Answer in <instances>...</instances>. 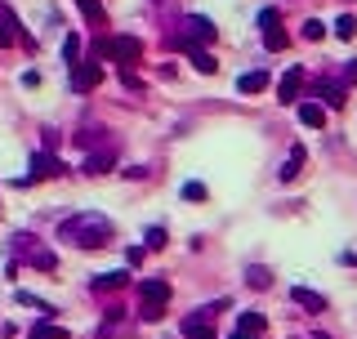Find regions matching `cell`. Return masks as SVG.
Here are the masks:
<instances>
[{
	"label": "cell",
	"instance_id": "cell-16",
	"mask_svg": "<svg viewBox=\"0 0 357 339\" xmlns=\"http://www.w3.org/2000/svg\"><path fill=\"white\" fill-rule=\"evenodd\" d=\"M112 161H116L112 152H90V156H85V174H108Z\"/></svg>",
	"mask_w": 357,
	"mask_h": 339
},
{
	"label": "cell",
	"instance_id": "cell-18",
	"mask_svg": "<svg viewBox=\"0 0 357 339\" xmlns=\"http://www.w3.org/2000/svg\"><path fill=\"white\" fill-rule=\"evenodd\" d=\"M317 94L326 99V107H344V103H349V99H344V85H322V81H317Z\"/></svg>",
	"mask_w": 357,
	"mask_h": 339
},
{
	"label": "cell",
	"instance_id": "cell-9",
	"mask_svg": "<svg viewBox=\"0 0 357 339\" xmlns=\"http://www.w3.org/2000/svg\"><path fill=\"white\" fill-rule=\"evenodd\" d=\"M304 161H308L304 143H295V147H290V156H286V161H281V170H277V174H281V183H295V178L304 174Z\"/></svg>",
	"mask_w": 357,
	"mask_h": 339
},
{
	"label": "cell",
	"instance_id": "cell-5",
	"mask_svg": "<svg viewBox=\"0 0 357 339\" xmlns=\"http://www.w3.org/2000/svg\"><path fill=\"white\" fill-rule=\"evenodd\" d=\"M54 174H63V161H59L54 152H36V156H32V174L18 178V187H23V183H36V178H54Z\"/></svg>",
	"mask_w": 357,
	"mask_h": 339
},
{
	"label": "cell",
	"instance_id": "cell-17",
	"mask_svg": "<svg viewBox=\"0 0 357 339\" xmlns=\"http://www.w3.org/2000/svg\"><path fill=\"white\" fill-rule=\"evenodd\" d=\"M14 14H5V9H0V50H9V45L18 41V32H14Z\"/></svg>",
	"mask_w": 357,
	"mask_h": 339
},
{
	"label": "cell",
	"instance_id": "cell-24",
	"mask_svg": "<svg viewBox=\"0 0 357 339\" xmlns=\"http://www.w3.org/2000/svg\"><path fill=\"white\" fill-rule=\"evenodd\" d=\"M335 36H340V41H353V36H357V18H349V14H344L340 23H335Z\"/></svg>",
	"mask_w": 357,
	"mask_h": 339
},
{
	"label": "cell",
	"instance_id": "cell-13",
	"mask_svg": "<svg viewBox=\"0 0 357 339\" xmlns=\"http://www.w3.org/2000/svg\"><path fill=\"white\" fill-rule=\"evenodd\" d=\"M121 286H130V272H125V268L99 272V277H94V290H121Z\"/></svg>",
	"mask_w": 357,
	"mask_h": 339
},
{
	"label": "cell",
	"instance_id": "cell-12",
	"mask_svg": "<svg viewBox=\"0 0 357 339\" xmlns=\"http://www.w3.org/2000/svg\"><path fill=\"white\" fill-rule=\"evenodd\" d=\"M290 299H295V304H304L308 313H326V295H317V290L295 286V290H290Z\"/></svg>",
	"mask_w": 357,
	"mask_h": 339
},
{
	"label": "cell",
	"instance_id": "cell-22",
	"mask_svg": "<svg viewBox=\"0 0 357 339\" xmlns=\"http://www.w3.org/2000/svg\"><path fill=\"white\" fill-rule=\"evenodd\" d=\"M246 281H250L255 290H268V286H272V272H268V268H250V272H246Z\"/></svg>",
	"mask_w": 357,
	"mask_h": 339
},
{
	"label": "cell",
	"instance_id": "cell-31",
	"mask_svg": "<svg viewBox=\"0 0 357 339\" xmlns=\"http://www.w3.org/2000/svg\"><path fill=\"white\" fill-rule=\"evenodd\" d=\"M232 339H264V335H241V331H237V335H232Z\"/></svg>",
	"mask_w": 357,
	"mask_h": 339
},
{
	"label": "cell",
	"instance_id": "cell-25",
	"mask_svg": "<svg viewBox=\"0 0 357 339\" xmlns=\"http://www.w3.org/2000/svg\"><path fill=\"white\" fill-rule=\"evenodd\" d=\"M76 5H81V14H85L90 23H103V5H99V0H76Z\"/></svg>",
	"mask_w": 357,
	"mask_h": 339
},
{
	"label": "cell",
	"instance_id": "cell-4",
	"mask_svg": "<svg viewBox=\"0 0 357 339\" xmlns=\"http://www.w3.org/2000/svg\"><path fill=\"white\" fill-rule=\"evenodd\" d=\"M99 85H103V63H94V59L72 63V90L76 94H90V90H99Z\"/></svg>",
	"mask_w": 357,
	"mask_h": 339
},
{
	"label": "cell",
	"instance_id": "cell-21",
	"mask_svg": "<svg viewBox=\"0 0 357 339\" xmlns=\"http://www.w3.org/2000/svg\"><path fill=\"white\" fill-rule=\"evenodd\" d=\"M264 50H272V54L286 50V32H281V27H268V32H264Z\"/></svg>",
	"mask_w": 357,
	"mask_h": 339
},
{
	"label": "cell",
	"instance_id": "cell-8",
	"mask_svg": "<svg viewBox=\"0 0 357 339\" xmlns=\"http://www.w3.org/2000/svg\"><path fill=\"white\" fill-rule=\"evenodd\" d=\"M174 45H178V50H187V59H192V68H196V72H201V76H214V68H219V63H214V59H210V54H205V50H201V45H192V41H183V36H178V41H174Z\"/></svg>",
	"mask_w": 357,
	"mask_h": 339
},
{
	"label": "cell",
	"instance_id": "cell-28",
	"mask_svg": "<svg viewBox=\"0 0 357 339\" xmlns=\"http://www.w3.org/2000/svg\"><path fill=\"white\" fill-rule=\"evenodd\" d=\"M183 196L187 201H205V183H183Z\"/></svg>",
	"mask_w": 357,
	"mask_h": 339
},
{
	"label": "cell",
	"instance_id": "cell-32",
	"mask_svg": "<svg viewBox=\"0 0 357 339\" xmlns=\"http://www.w3.org/2000/svg\"><path fill=\"white\" fill-rule=\"evenodd\" d=\"M313 339H326V335H313Z\"/></svg>",
	"mask_w": 357,
	"mask_h": 339
},
{
	"label": "cell",
	"instance_id": "cell-23",
	"mask_svg": "<svg viewBox=\"0 0 357 339\" xmlns=\"http://www.w3.org/2000/svg\"><path fill=\"white\" fill-rule=\"evenodd\" d=\"M63 59H68V68L81 63V36H68V41H63Z\"/></svg>",
	"mask_w": 357,
	"mask_h": 339
},
{
	"label": "cell",
	"instance_id": "cell-2",
	"mask_svg": "<svg viewBox=\"0 0 357 339\" xmlns=\"http://www.w3.org/2000/svg\"><path fill=\"white\" fill-rule=\"evenodd\" d=\"M165 304H170V281H161V277L139 281V317L143 322H161Z\"/></svg>",
	"mask_w": 357,
	"mask_h": 339
},
{
	"label": "cell",
	"instance_id": "cell-7",
	"mask_svg": "<svg viewBox=\"0 0 357 339\" xmlns=\"http://www.w3.org/2000/svg\"><path fill=\"white\" fill-rule=\"evenodd\" d=\"M18 241V254H27V263H32V268H41V272H50L54 268V263H59V259H54V254L50 250H36L32 246V237H14Z\"/></svg>",
	"mask_w": 357,
	"mask_h": 339
},
{
	"label": "cell",
	"instance_id": "cell-1",
	"mask_svg": "<svg viewBox=\"0 0 357 339\" xmlns=\"http://www.w3.org/2000/svg\"><path fill=\"white\" fill-rule=\"evenodd\" d=\"M59 241H68L76 250H99L112 241V223L103 214H72V219L59 223Z\"/></svg>",
	"mask_w": 357,
	"mask_h": 339
},
{
	"label": "cell",
	"instance_id": "cell-20",
	"mask_svg": "<svg viewBox=\"0 0 357 339\" xmlns=\"http://www.w3.org/2000/svg\"><path fill=\"white\" fill-rule=\"evenodd\" d=\"M237 331H241V335H264V317H259V313H241Z\"/></svg>",
	"mask_w": 357,
	"mask_h": 339
},
{
	"label": "cell",
	"instance_id": "cell-6",
	"mask_svg": "<svg viewBox=\"0 0 357 339\" xmlns=\"http://www.w3.org/2000/svg\"><path fill=\"white\" fill-rule=\"evenodd\" d=\"M183 41H192V45H210L214 41V23L210 18H201V14H192L183 23Z\"/></svg>",
	"mask_w": 357,
	"mask_h": 339
},
{
	"label": "cell",
	"instance_id": "cell-14",
	"mask_svg": "<svg viewBox=\"0 0 357 339\" xmlns=\"http://www.w3.org/2000/svg\"><path fill=\"white\" fill-rule=\"evenodd\" d=\"M299 121H304L308 130H322L326 125V107L322 103H304V107H299Z\"/></svg>",
	"mask_w": 357,
	"mask_h": 339
},
{
	"label": "cell",
	"instance_id": "cell-3",
	"mask_svg": "<svg viewBox=\"0 0 357 339\" xmlns=\"http://www.w3.org/2000/svg\"><path fill=\"white\" fill-rule=\"evenodd\" d=\"M94 54L121 63V68H134V63L143 59V41H134V36H103V41L94 45Z\"/></svg>",
	"mask_w": 357,
	"mask_h": 339
},
{
	"label": "cell",
	"instance_id": "cell-11",
	"mask_svg": "<svg viewBox=\"0 0 357 339\" xmlns=\"http://www.w3.org/2000/svg\"><path fill=\"white\" fill-rule=\"evenodd\" d=\"M183 335L187 339H214V326L205 322L201 313H192V317H183Z\"/></svg>",
	"mask_w": 357,
	"mask_h": 339
},
{
	"label": "cell",
	"instance_id": "cell-27",
	"mask_svg": "<svg viewBox=\"0 0 357 339\" xmlns=\"http://www.w3.org/2000/svg\"><path fill=\"white\" fill-rule=\"evenodd\" d=\"M165 246V228H147V250H161Z\"/></svg>",
	"mask_w": 357,
	"mask_h": 339
},
{
	"label": "cell",
	"instance_id": "cell-10",
	"mask_svg": "<svg viewBox=\"0 0 357 339\" xmlns=\"http://www.w3.org/2000/svg\"><path fill=\"white\" fill-rule=\"evenodd\" d=\"M299 85H304V72H299V68H290L286 76L277 81V99H281V103H295V99H299Z\"/></svg>",
	"mask_w": 357,
	"mask_h": 339
},
{
	"label": "cell",
	"instance_id": "cell-29",
	"mask_svg": "<svg viewBox=\"0 0 357 339\" xmlns=\"http://www.w3.org/2000/svg\"><path fill=\"white\" fill-rule=\"evenodd\" d=\"M259 27H264V32H268V27H281V14H277V9H264V14H259Z\"/></svg>",
	"mask_w": 357,
	"mask_h": 339
},
{
	"label": "cell",
	"instance_id": "cell-30",
	"mask_svg": "<svg viewBox=\"0 0 357 339\" xmlns=\"http://www.w3.org/2000/svg\"><path fill=\"white\" fill-rule=\"evenodd\" d=\"M125 263H143V246H130L125 250Z\"/></svg>",
	"mask_w": 357,
	"mask_h": 339
},
{
	"label": "cell",
	"instance_id": "cell-26",
	"mask_svg": "<svg viewBox=\"0 0 357 339\" xmlns=\"http://www.w3.org/2000/svg\"><path fill=\"white\" fill-rule=\"evenodd\" d=\"M322 36H326L322 18H308V23H304V41H322Z\"/></svg>",
	"mask_w": 357,
	"mask_h": 339
},
{
	"label": "cell",
	"instance_id": "cell-15",
	"mask_svg": "<svg viewBox=\"0 0 357 339\" xmlns=\"http://www.w3.org/2000/svg\"><path fill=\"white\" fill-rule=\"evenodd\" d=\"M268 85V72H246V76H237V90L241 94H259Z\"/></svg>",
	"mask_w": 357,
	"mask_h": 339
},
{
	"label": "cell",
	"instance_id": "cell-19",
	"mask_svg": "<svg viewBox=\"0 0 357 339\" xmlns=\"http://www.w3.org/2000/svg\"><path fill=\"white\" fill-rule=\"evenodd\" d=\"M27 339H72L63 326H54V322H41V326H32V335Z\"/></svg>",
	"mask_w": 357,
	"mask_h": 339
}]
</instances>
